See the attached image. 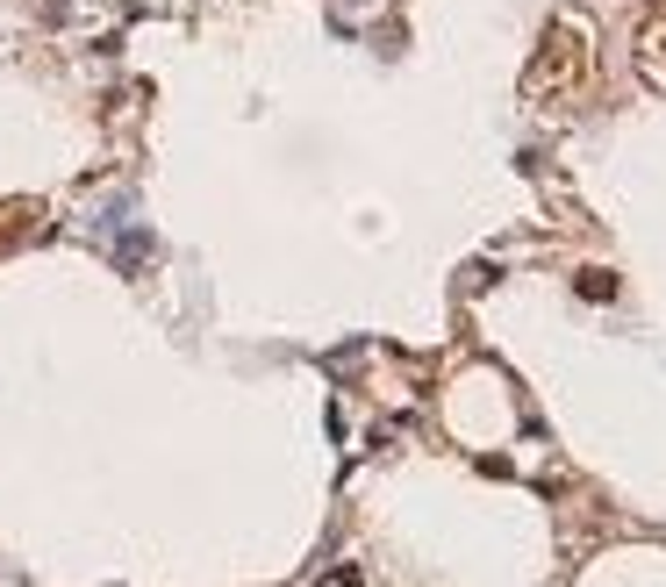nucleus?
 Instances as JSON below:
<instances>
[{"label":"nucleus","mask_w":666,"mask_h":587,"mask_svg":"<svg viewBox=\"0 0 666 587\" xmlns=\"http://www.w3.org/2000/svg\"><path fill=\"white\" fill-rule=\"evenodd\" d=\"M581 294L602 301V294H616V280H609V273H581Z\"/></svg>","instance_id":"nucleus-1"}]
</instances>
